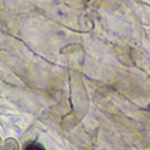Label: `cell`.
Returning a JSON list of instances; mask_svg holds the SVG:
<instances>
[{"mask_svg":"<svg viewBox=\"0 0 150 150\" xmlns=\"http://www.w3.org/2000/svg\"><path fill=\"white\" fill-rule=\"evenodd\" d=\"M24 150H46L45 146L42 144H40L39 142H31V143H28L24 148Z\"/></svg>","mask_w":150,"mask_h":150,"instance_id":"obj_2","label":"cell"},{"mask_svg":"<svg viewBox=\"0 0 150 150\" xmlns=\"http://www.w3.org/2000/svg\"><path fill=\"white\" fill-rule=\"evenodd\" d=\"M3 150H19L18 142L15 138H6L3 145Z\"/></svg>","mask_w":150,"mask_h":150,"instance_id":"obj_1","label":"cell"},{"mask_svg":"<svg viewBox=\"0 0 150 150\" xmlns=\"http://www.w3.org/2000/svg\"><path fill=\"white\" fill-rule=\"evenodd\" d=\"M3 145H4V143H3L1 137H0V150H3Z\"/></svg>","mask_w":150,"mask_h":150,"instance_id":"obj_3","label":"cell"}]
</instances>
